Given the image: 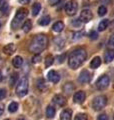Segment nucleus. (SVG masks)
Returning <instances> with one entry per match:
<instances>
[{
    "label": "nucleus",
    "mask_w": 114,
    "mask_h": 120,
    "mask_svg": "<svg viewBox=\"0 0 114 120\" xmlns=\"http://www.w3.org/2000/svg\"><path fill=\"white\" fill-rule=\"evenodd\" d=\"M0 27H1V23H0Z\"/></svg>",
    "instance_id": "nucleus-42"
},
{
    "label": "nucleus",
    "mask_w": 114,
    "mask_h": 120,
    "mask_svg": "<svg viewBox=\"0 0 114 120\" xmlns=\"http://www.w3.org/2000/svg\"><path fill=\"white\" fill-rule=\"evenodd\" d=\"M18 109V104L16 102H11L9 104V107H8V110L9 112H11V113H14V112H16Z\"/></svg>",
    "instance_id": "nucleus-27"
},
{
    "label": "nucleus",
    "mask_w": 114,
    "mask_h": 120,
    "mask_svg": "<svg viewBox=\"0 0 114 120\" xmlns=\"http://www.w3.org/2000/svg\"><path fill=\"white\" fill-rule=\"evenodd\" d=\"M60 119L61 120H71L72 119V111L70 109H65L60 114Z\"/></svg>",
    "instance_id": "nucleus-14"
},
{
    "label": "nucleus",
    "mask_w": 114,
    "mask_h": 120,
    "mask_svg": "<svg viewBox=\"0 0 114 120\" xmlns=\"http://www.w3.org/2000/svg\"><path fill=\"white\" fill-rule=\"evenodd\" d=\"M52 29H53V31H55V32H61L62 30L64 29V24H63V22L62 21H57L55 22L54 24H53L52 26Z\"/></svg>",
    "instance_id": "nucleus-17"
},
{
    "label": "nucleus",
    "mask_w": 114,
    "mask_h": 120,
    "mask_svg": "<svg viewBox=\"0 0 114 120\" xmlns=\"http://www.w3.org/2000/svg\"><path fill=\"white\" fill-rule=\"evenodd\" d=\"M109 44L110 45H112V46H114V34L110 37V39H109Z\"/></svg>",
    "instance_id": "nucleus-38"
},
{
    "label": "nucleus",
    "mask_w": 114,
    "mask_h": 120,
    "mask_svg": "<svg viewBox=\"0 0 114 120\" xmlns=\"http://www.w3.org/2000/svg\"><path fill=\"white\" fill-rule=\"evenodd\" d=\"M82 34H83V33H82V32H76V33H74L73 39H74V40L80 39V38H81V37H82Z\"/></svg>",
    "instance_id": "nucleus-36"
},
{
    "label": "nucleus",
    "mask_w": 114,
    "mask_h": 120,
    "mask_svg": "<svg viewBox=\"0 0 114 120\" xmlns=\"http://www.w3.org/2000/svg\"><path fill=\"white\" fill-rule=\"evenodd\" d=\"M28 15V10L26 8H19L17 11H16V14H15V16L13 18L12 22H11V28L13 30H16L19 28V26L22 24V22L23 20L25 19L26 17H27Z\"/></svg>",
    "instance_id": "nucleus-3"
},
{
    "label": "nucleus",
    "mask_w": 114,
    "mask_h": 120,
    "mask_svg": "<svg viewBox=\"0 0 114 120\" xmlns=\"http://www.w3.org/2000/svg\"><path fill=\"white\" fill-rule=\"evenodd\" d=\"M46 116L48 118H53L55 116V108L53 106H48L46 109Z\"/></svg>",
    "instance_id": "nucleus-23"
},
{
    "label": "nucleus",
    "mask_w": 114,
    "mask_h": 120,
    "mask_svg": "<svg viewBox=\"0 0 114 120\" xmlns=\"http://www.w3.org/2000/svg\"><path fill=\"white\" fill-rule=\"evenodd\" d=\"M31 28H32V21L30 19H27L23 23V25H22V29H23V31L25 33H27L31 30Z\"/></svg>",
    "instance_id": "nucleus-20"
},
{
    "label": "nucleus",
    "mask_w": 114,
    "mask_h": 120,
    "mask_svg": "<svg viewBox=\"0 0 114 120\" xmlns=\"http://www.w3.org/2000/svg\"><path fill=\"white\" fill-rule=\"evenodd\" d=\"M77 9H78V4L75 0H70L65 4V12L67 13V15L73 16L77 12Z\"/></svg>",
    "instance_id": "nucleus-6"
},
{
    "label": "nucleus",
    "mask_w": 114,
    "mask_h": 120,
    "mask_svg": "<svg viewBox=\"0 0 114 120\" xmlns=\"http://www.w3.org/2000/svg\"><path fill=\"white\" fill-rule=\"evenodd\" d=\"M114 60V51L108 50L105 52L104 54V62L105 63H110Z\"/></svg>",
    "instance_id": "nucleus-15"
},
{
    "label": "nucleus",
    "mask_w": 114,
    "mask_h": 120,
    "mask_svg": "<svg viewBox=\"0 0 114 120\" xmlns=\"http://www.w3.org/2000/svg\"><path fill=\"white\" fill-rule=\"evenodd\" d=\"M109 23H110V22H109L108 19H103V20H101L100 23H99V25H98V30H99V31H104L106 28H108Z\"/></svg>",
    "instance_id": "nucleus-19"
},
{
    "label": "nucleus",
    "mask_w": 114,
    "mask_h": 120,
    "mask_svg": "<svg viewBox=\"0 0 114 120\" xmlns=\"http://www.w3.org/2000/svg\"><path fill=\"white\" fill-rule=\"evenodd\" d=\"M37 87L39 88L40 90H43L45 87H46V83H45V81L43 79H39L37 82Z\"/></svg>",
    "instance_id": "nucleus-30"
},
{
    "label": "nucleus",
    "mask_w": 114,
    "mask_h": 120,
    "mask_svg": "<svg viewBox=\"0 0 114 120\" xmlns=\"http://www.w3.org/2000/svg\"><path fill=\"white\" fill-rule=\"evenodd\" d=\"M87 58V53L84 49H76L71 52L68 58V65L71 69H77L80 67Z\"/></svg>",
    "instance_id": "nucleus-1"
},
{
    "label": "nucleus",
    "mask_w": 114,
    "mask_h": 120,
    "mask_svg": "<svg viewBox=\"0 0 114 120\" xmlns=\"http://www.w3.org/2000/svg\"><path fill=\"white\" fill-rule=\"evenodd\" d=\"M91 79V75L87 70H83L81 71V73L79 74V77H78V81L80 83H88Z\"/></svg>",
    "instance_id": "nucleus-9"
},
{
    "label": "nucleus",
    "mask_w": 114,
    "mask_h": 120,
    "mask_svg": "<svg viewBox=\"0 0 114 120\" xmlns=\"http://www.w3.org/2000/svg\"><path fill=\"white\" fill-rule=\"evenodd\" d=\"M74 120H87V115L86 114H83V113L77 114Z\"/></svg>",
    "instance_id": "nucleus-31"
},
{
    "label": "nucleus",
    "mask_w": 114,
    "mask_h": 120,
    "mask_svg": "<svg viewBox=\"0 0 114 120\" xmlns=\"http://www.w3.org/2000/svg\"><path fill=\"white\" fill-rule=\"evenodd\" d=\"M101 65V58L98 57V56H96V57H94L92 60H91L90 62V67L93 69H96L98 68Z\"/></svg>",
    "instance_id": "nucleus-16"
},
{
    "label": "nucleus",
    "mask_w": 114,
    "mask_h": 120,
    "mask_svg": "<svg viewBox=\"0 0 114 120\" xmlns=\"http://www.w3.org/2000/svg\"><path fill=\"white\" fill-rule=\"evenodd\" d=\"M109 83H110L109 77L106 76V75H103V76H100L96 81V87L99 90H103L108 87Z\"/></svg>",
    "instance_id": "nucleus-7"
},
{
    "label": "nucleus",
    "mask_w": 114,
    "mask_h": 120,
    "mask_svg": "<svg viewBox=\"0 0 114 120\" xmlns=\"http://www.w3.org/2000/svg\"><path fill=\"white\" fill-rule=\"evenodd\" d=\"M106 104H107V98H106V96L99 95V96H96L93 99L92 106H93L94 110L99 111L102 109V108H104L106 106Z\"/></svg>",
    "instance_id": "nucleus-5"
},
{
    "label": "nucleus",
    "mask_w": 114,
    "mask_h": 120,
    "mask_svg": "<svg viewBox=\"0 0 114 120\" xmlns=\"http://www.w3.org/2000/svg\"><path fill=\"white\" fill-rule=\"evenodd\" d=\"M38 23H39V25H41V26L48 25L49 23H50V16H48V15H46V16H43L42 18H40V20L38 21Z\"/></svg>",
    "instance_id": "nucleus-21"
},
{
    "label": "nucleus",
    "mask_w": 114,
    "mask_h": 120,
    "mask_svg": "<svg viewBox=\"0 0 114 120\" xmlns=\"http://www.w3.org/2000/svg\"><path fill=\"white\" fill-rule=\"evenodd\" d=\"M17 80H18V75L17 73H13L12 76L10 77V86L12 87L15 84H17Z\"/></svg>",
    "instance_id": "nucleus-28"
},
{
    "label": "nucleus",
    "mask_w": 114,
    "mask_h": 120,
    "mask_svg": "<svg viewBox=\"0 0 114 120\" xmlns=\"http://www.w3.org/2000/svg\"><path fill=\"white\" fill-rule=\"evenodd\" d=\"M15 50H16V46H15V44H13V43H9L3 47V52H4L6 55H12L15 52Z\"/></svg>",
    "instance_id": "nucleus-12"
},
{
    "label": "nucleus",
    "mask_w": 114,
    "mask_h": 120,
    "mask_svg": "<svg viewBox=\"0 0 114 120\" xmlns=\"http://www.w3.org/2000/svg\"><path fill=\"white\" fill-rule=\"evenodd\" d=\"M40 60H41V56H40L39 54H36V55L32 58L33 63H38V62H40Z\"/></svg>",
    "instance_id": "nucleus-34"
},
{
    "label": "nucleus",
    "mask_w": 114,
    "mask_h": 120,
    "mask_svg": "<svg viewBox=\"0 0 114 120\" xmlns=\"http://www.w3.org/2000/svg\"><path fill=\"white\" fill-rule=\"evenodd\" d=\"M3 112H4V105L0 104V115H2Z\"/></svg>",
    "instance_id": "nucleus-40"
},
{
    "label": "nucleus",
    "mask_w": 114,
    "mask_h": 120,
    "mask_svg": "<svg viewBox=\"0 0 114 120\" xmlns=\"http://www.w3.org/2000/svg\"><path fill=\"white\" fill-rule=\"evenodd\" d=\"M28 92V79L26 77H22L16 86V94L19 97H23Z\"/></svg>",
    "instance_id": "nucleus-4"
},
{
    "label": "nucleus",
    "mask_w": 114,
    "mask_h": 120,
    "mask_svg": "<svg viewBox=\"0 0 114 120\" xmlns=\"http://www.w3.org/2000/svg\"><path fill=\"white\" fill-rule=\"evenodd\" d=\"M5 120H9V119H5Z\"/></svg>",
    "instance_id": "nucleus-43"
},
{
    "label": "nucleus",
    "mask_w": 114,
    "mask_h": 120,
    "mask_svg": "<svg viewBox=\"0 0 114 120\" xmlns=\"http://www.w3.org/2000/svg\"><path fill=\"white\" fill-rule=\"evenodd\" d=\"M108 27H109V29H110V31H112V32L114 31V20H113V21H111V22H110Z\"/></svg>",
    "instance_id": "nucleus-37"
},
{
    "label": "nucleus",
    "mask_w": 114,
    "mask_h": 120,
    "mask_svg": "<svg viewBox=\"0 0 114 120\" xmlns=\"http://www.w3.org/2000/svg\"><path fill=\"white\" fill-rule=\"evenodd\" d=\"M40 10H41V4L40 3H34L33 6H32V14H33V16L38 15V13L40 12Z\"/></svg>",
    "instance_id": "nucleus-22"
},
{
    "label": "nucleus",
    "mask_w": 114,
    "mask_h": 120,
    "mask_svg": "<svg viewBox=\"0 0 114 120\" xmlns=\"http://www.w3.org/2000/svg\"><path fill=\"white\" fill-rule=\"evenodd\" d=\"M89 38L91 40H96L98 38V34H97V32L96 31H91L89 33Z\"/></svg>",
    "instance_id": "nucleus-32"
},
{
    "label": "nucleus",
    "mask_w": 114,
    "mask_h": 120,
    "mask_svg": "<svg viewBox=\"0 0 114 120\" xmlns=\"http://www.w3.org/2000/svg\"><path fill=\"white\" fill-rule=\"evenodd\" d=\"M93 15H92V12L89 10V9H83L80 13V17H79V19H80L81 22H84V23H87V22H89L91 19H92Z\"/></svg>",
    "instance_id": "nucleus-8"
},
{
    "label": "nucleus",
    "mask_w": 114,
    "mask_h": 120,
    "mask_svg": "<svg viewBox=\"0 0 114 120\" xmlns=\"http://www.w3.org/2000/svg\"><path fill=\"white\" fill-rule=\"evenodd\" d=\"M53 62H54V57H53L52 55H48L46 58H45V66L46 67H49L53 64Z\"/></svg>",
    "instance_id": "nucleus-26"
},
{
    "label": "nucleus",
    "mask_w": 114,
    "mask_h": 120,
    "mask_svg": "<svg viewBox=\"0 0 114 120\" xmlns=\"http://www.w3.org/2000/svg\"><path fill=\"white\" fill-rule=\"evenodd\" d=\"M2 80V74H1V71H0V82Z\"/></svg>",
    "instance_id": "nucleus-41"
},
{
    "label": "nucleus",
    "mask_w": 114,
    "mask_h": 120,
    "mask_svg": "<svg viewBox=\"0 0 114 120\" xmlns=\"http://www.w3.org/2000/svg\"><path fill=\"white\" fill-rule=\"evenodd\" d=\"M12 64L14 67L19 68V67H21L22 64H23V59H22L21 56H15L12 60Z\"/></svg>",
    "instance_id": "nucleus-18"
},
{
    "label": "nucleus",
    "mask_w": 114,
    "mask_h": 120,
    "mask_svg": "<svg viewBox=\"0 0 114 120\" xmlns=\"http://www.w3.org/2000/svg\"><path fill=\"white\" fill-rule=\"evenodd\" d=\"M73 100H74V102L77 103V104L83 103V102H84V100H85V93L83 91L76 92L74 94V96H73Z\"/></svg>",
    "instance_id": "nucleus-10"
},
{
    "label": "nucleus",
    "mask_w": 114,
    "mask_h": 120,
    "mask_svg": "<svg viewBox=\"0 0 114 120\" xmlns=\"http://www.w3.org/2000/svg\"><path fill=\"white\" fill-rule=\"evenodd\" d=\"M47 76H48V79L50 80L51 82H53V83H58L59 80H60V75L54 70L49 71Z\"/></svg>",
    "instance_id": "nucleus-11"
},
{
    "label": "nucleus",
    "mask_w": 114,
    "mask_h": 120,
    "mask_svg": "<svg viewBox=\"0 0 114 120\" xmlns=\"http://www.w3.org/2000/svg\"><path fill=\"white\" fill-rule=\"evenodd\" d=\"M53 102L57 104L58 106H64V105L66 104V99L63 95L58 94V95H55L53 97Z\"/></svg>",
    "instance_id": "nucleus-13"
},
{
    "label": "nucleus",
    "mask_w": 114,
    "mask_h": 120,
    "mask_svg": "<svg viewBox=\"0 0 114 120\" xmlns=\"http://www.w3.org/2000/svg\"><path fill=\"white\" fill-rule=\"evenodd\" d=\"M19 2L21 3V4H28V3L30 2V0H19Z\"/></svg>",
    "instance_id": "nucleus-39"
},
{
    "label": "nucleus",
    "mask_w": 114,
    "mask_h": 120,
    "mask_svg": "<svg viewBox=\"0 0 114 120\" xmlns=\"http://www.w3.org/2000/svg\"><path fill=\"white\" fill-rule=\"evenodd\" d=\"M73 89H74V86L72 85V83H66L65 85H64V87H63L64 92L67 93V94H70V93L73 91Z\"/></svg>",
    "instance_id": "nucleus-24"
},
{
    "label": "nucleus",
    "mask_w": 114,
    "mask_h": 120,
    "mask_svg": "<svg viewBox=\"0 0 114 120\" xmlns=\"http://www.w3.org/2000/svg\"><path fill=\"white\" fill-rule=\"evenodd\" d=\"M7 9H8V4H7L6 0H0V11L6 12Z\"/></svg>",
    "instance_id": "nucleus-25"
},
{
    "label": "nucleus",
    "mask_w": 114,
    "mask_h": 120,
    "mask_svg": "<svg viewBox=\"0 0 114 120\" xmlns=\"http://www.w3.org/2000/svg\"><path fill=\"white\" fill-rule=\"evenodd\" d=\"M97 120H108V116L105 113H102L97 117Z\"/></svg>",
    "instance_id": "nucleus-35"
},
{
    "label": "nucleus",
    "mask_w": 114,
    "mask_h": 120,
    "mask_svg": "<svg viewBox=\"0 0 114 120\" xmlns=\"http://www.w3.org/2000/svg\"><path fill=\"white\" fill-rule=\"evenodd\" d=\"M107 13V8H106L105 6H100L99 8H98V15L99 16H104V15Z\"/></svg>",
    "instance_id": "nucleus-29"
},
{
    "label": "nucleus",
    "mask_w": 114,
    "mask_h": 120,
    "mask_svg": "<svg viewBox=\"0 0 114 120\" xmlns=\"http://www.w3.org/2000/svg\"><path fill=\"white\" fill-rule=\"evenodd\" d=\"M47 44H48L47 36L44 34H38L32 38L29 45V50L32 53L39 54L40 52H42L47 47Z\"/></svg>",
    "instance_id": "nucleus-2"
},
{
    "label": "nucleus",
    "mask_w": 114,
    "mask_h": 120,
    "mask_svg": "<svg viewBox=\"0 0 114 120\" xmlns=\"http://www.w3.org/2000/svg\"><path fill=\"white\" fill-rule=\"evenodd\" d=\"M6 97V90L0 89V100H3Z\"/></svg>",
    "instance_id": "nucleus-33"
}]
</instances>
